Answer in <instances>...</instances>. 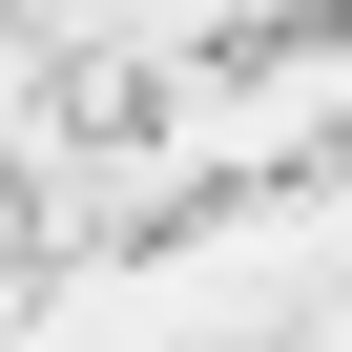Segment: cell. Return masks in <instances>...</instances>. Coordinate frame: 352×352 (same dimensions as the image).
<instances>
[{"label": "cell", "mask_w": 352, "mask_h": 352, "mask_svg": "<svg viewBox=\"0 0 352 352\" xmlns=\"http://www.w3.org/2000/svg\"><path fill=\"white\" fill-rule=\"evenodd\" d=\"M145 21H166V42H208V21H270V0H145Z\"/></svg>", "instance_id": "6da1fadb"}]
</instances>
